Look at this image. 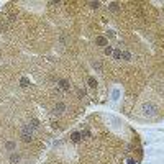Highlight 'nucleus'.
I'll list each match as a JSON object with an SVG mask.
<instances>
[{"mask_svg":"<svg viewBox=\"0 0 164 164\" xmlns=\"http://www.w3.org/2000/svg\"><path fill=\"white\" fill-rule=\"evenodd\" d=\"M30 125L34 128V130H38V128H40V121H38L36 118H31V120H30Z\"/></svg>","mask_w":164,"mask_h":164,"instance_id":"1a4fd4ad","label":"nucleus"},{"mask_svg":"<svg viewBox=\"0 0 164 164\" xmlns=\"http://www.w3.org/2000/svg\"><path fill=\"white\" fill-rule=\"evenodd\" d=\"M26 84H28L26 79H22V87H26Z\"/></svg>","mask_w":164,"mask_h":164,"instance_id":"6ab92c4d","label":"nucleus"},{"mask_svg":"<svg viewBox=\"0 0 164 164\" xmlns=\"http://www.w3.org/2000/svg\"><path fill=\"white\" fill-rule=\"evenodd\" d=\"M156 112H158V107H156L154 103L148 102V103L143 105V113H144V115H154Z\"/></svg>","mask_w":164,"mask_h":164,"instance_id":"f257e3e1","label":"nucleus"},{"mask_svg":"<svg viewBox=\"0 0 164 164\" xmlns=\"http://www.w3.org/2000/svg\"><path fill=\"white\" fill-rule=\"evenodd\" d=\"M89 85L90 87H97V81L94 77H89Z\"/></svg>","mask_w":164,"mask_h":164,"instance_id":"f8f14e48","label":"nucleus"},{"mask_svg":"<svg viewBox=\"0 0 164 164\" xmlns=\"http://www.w3.org/2000/svg\"><path fill=\"white\" fill-rule=\"evenodd\" d=\"M113 58L117 59V61H120V58H121V53H120V49H117V51H113Z\"/></svg>","mask_w":164,"mask_h":164,"instance_id":"9b49d317","label":"nucleus"},{"mask_svg":"<svg viewBox=\"0 0 164 164\" xmlns=\"http://www.w3.org/2000/svg\"><path fill=\"white\" fill-rule=\"evenodd\" d=\"M90 7H92V8H99V7H100V2H90Z\"/></svg>","mask_w":164,"mask_h":164,"instance_id":"4468645a","label":"nucleus"},{"mask_svg":"<svg viewBox=\"0 0 164 164\" xmlns=\"http://www.w3.org/2000/svg\"><path fill=\"white\" fill-rule=\"evenodd\" d=\"M77 95L79 97H84V95H85V90H84V89H79L77 90Z\"/></svg>","mask_w":164,"mask_h":164,"instance_id":"dca6fc26","label":"nucleus"},{"mask_svg":"<svg viewBox=\"0 0 164 164\" xmlns=\"http://www.w3.org/2000/svg\"><path fill=\"white\" fill-rule=\"evenodd\" d=\"M20 159H22V156H20V153H16V151H13L12 154H10V158H8V161L10 164H18L20 162Z\"/></svg>","mask_w":164,"mask_h":164,"instance_id":"7ed1b4c3","label":"nucleus"},{"mask_svg":"<svg viewBox=\"0 0 164 164\" xmlns=\"http://www.w3.org/2000/svg\"><path fill=\"white\" fill-rule=\"evenodd\" d=\"M22 139L25 143H31L33 141V135L31 133H25V131H22Z\"/></svg>","mask_w":164,"mask_h":164,"instance_id":"423d86ee","label":"nucleus"},{"mask_svg":"<svg viewBox=\"0 0 164 164\" xmlns=\"http://www.w3.org/2000/svg\"><path fill=\"white\" fill-rule=\"evenodd\" d=\"M108 8L112 10V12H117V10H118V3L117 2H112L110 5H108Z\"/></svg>","mask_w":164,"mask_h":164,"instance_id":"9d476101","label":"nucleus"},{"mask_svg":"<svg viewBox=\"0 0 164 164\" xmlns=\"http://www.w3.org/2000/svg\"><path fill=\"white\" fill-rule=\"evenodd\" d=\"M112 53H113V49H112L110 46H107V48H105V54H107V56H110Z\"/></svg>","mask_w":164,"mask_h":164,"instance_id":"2eb2a0df","label":"nucleus"},{"mask_svg":"<svg viewBox=\"0 0 164 164\" xmlns=\"http://www.w3.org/2000/svg\"><path fill=\"white\" fill-rule=\"evenodd\" d=\"M58 84H59V87H61L62 90H69V89H71V84H69L67 79H59Z\"/></svg>","mask_w":164,"mask_h":164,"instance_id":"20e7f679","label":"nucleus"},{"mask_svg":"<svg viewBox=\"0 0 164 164\" xmlns=\"http://www.w3.org/2000/svg\"><path fill=\"white\" fill-rule=\"evenodd\" d=\"M97 44H99V46H107V44H108V43H107V40H105V38H103V36H97Z\"/></svg>","mask_w":164,"mask_h":164,"instance_id":"0eeeda50","label":"nucleus"},{"mask_svg":"<svg viewBox=\"0 0 164 164\" xmlns=\"http://www.w3.org/2000/svg\"><path fill=\"white\" fill-rule=\"evenodd\" d=\"M123 58H125V61H130V59H131V54L128 53V51H125V53H123Z\"/></svg>","mask_w":164,"mask_h":164,"instance_id":"ddd939ff","label":"nucleus"},{"mask_svg":"<svg viewBox=\"0 0 164 164\" xmlns=\"http://www.w3.org/2000/svg\"><path fill=\"white\" fill-rule=\"evenodd\" d=\"M7 30V23H0V31H5Z\"/></svg>","mask_w":164,"mask_h":164,"instance_id":"f3484780","label":"nucleus"},{"mask_svg":"<svg viewBox=\"0 0 164 164\" xmlns=\"http://www.w3.org/2000/svg\"><path fill=\"white\" fill-rule=\"evenodd\" d=\"M64 112H66V103H62V102H58L53 107V115H62Z\"/></svg>","mask_w":164,"mask_h":164,"instance_id":"f03ea898","label":"nucleus"},{"mask_svg":"<svg viewBox=\"0 0 164 164\" xmlns=\"http://www.w3.org/2000/svg\"><path fill=\"white\" fill-rule=\"evenodd\" d=\"M5 149H7V151H10V153H13L16 149V143L15 141H7L5 143Z\"/></svg>","mask_w":164,"mask_h":164,"instance_id":"39448f33","label":"nucleus"},{"mask_svg":"<svg viewBox=\"0 0 164 164\" xmlns=\"http://www.w3.org/2000/svg\"><path fill=\"white\" fill-rule=\"evenodd\" d=\"M94 67L95 69H102V66H100V62H94Z\"/></svg>","mask_w":164,"mask_h":164,"instance_id":"a211bd4d","label":"nucleus"},{"mask_svg":"<svg viewBox=\"0 0 164 164\" xmlns=\"http://www.w3.org/2000/svg\"><path fill=\"white\" fill-rule=\"evenodd\" d=\"M81 138H82V135L81 133H79V131H76V133H72V141H74V143H79V141H81Z\"/></svg>","mask_w":164,"mask_h":164,"instance_id":"6e6552de","label":"nucleus"}]
</instances>
